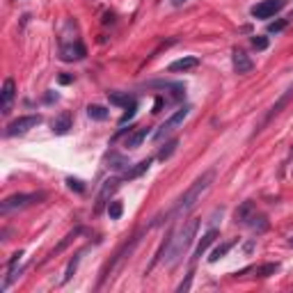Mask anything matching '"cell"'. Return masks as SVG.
<instances>
[{
	"mask_svg": "<svg viewBox=\"0 0 293 293\" xmlns=\"http://www.w3.org/2000/svg\"><path fill=\"white\" fill-rule=\"evenodd\" d=\"M277 268H279V263H266L259 268V275L261 277H270L273 273H277Z\"/></svg>",
	"mask_w": 293,
	"mask_h": 293,
	"instance_id": "obj_26",
	"label": "cell"
},
{
	"mask_svg": "<svg viewBox=\"0 0 293 293\" xmlns=\"http://www.w3.org/2000/svg\"><path fill=\"white\" fill-rule=\"evenodd\" d=\"M188 114H190V108H188V105H183L181 110H177V112H174L172 117L167 119V122H165V124H160V128L154 133V140H163L165 135H169V133H172L174 128H177V126H181V124L186 122V117H188Z\"/></svg>",
	"mask_w": 293,
	"mask_h": 293,
	"instance_id": "obj_5",
	"label": "cell"
},
{
	"mask_svg": "<svg viewBox=\"0 0 293 293\" xmlns=\"http://www.w3.org/2000/svg\"><path fill=\"white\" fill-rule=\"evenodd\" d=\"M213 179H215V172H213V169H209V172L201 174V177L197 179V181L192 183V186L188 188V190L183 192L181 197H179V201L167 211V213L163 215V218H156V220H154V227H156V224L169 222V220H181V218H186V215L197 206V201H199L201 197L206 195V190L211 188Z\"/></svg>",
	"mask_w": 293,
	"mask_h": 293,
	"instance_id": "obj_1",
	"label": "cell"
},
{
	"mask_svg": "<svg viewBox=\"0 0 293 293\" xmlns=\"http://www.w3.org/2000/svg\"><path fill=\"white\" fill-rule=\"evenodd\" d=\"M44 192H18V195H12L7 197V199H3V204H0V213H12V211H18V209H25V206L35 204V201L44 199Z\"/></svg>",
	"mask_w": 293,
	"mask_h": 293,
	"instance_id": "obj_3",
	"label": "cell"
},
{
	"mask_svg": "<svg viewBox=\"0 0 293 293\" xmlns=\"http://www.w3.org/2000/svg\"><path fill=\"white\" fill-rule=\"evenodd\" d=\"M288 245H291V247H293V238H291V241H288Z\"/></svg>",
	"mask_w": 293,
	"mask_h": 293,
	"instance_id": "obj_35",
	"label": "cell"
},
{
	"mask_svg": "<svg viewBox=\"0 0 293 293\" xmlns=\"http://www.w3.org/2000/svg\"><path fill=\"white\" fill-rule=\"evenodd\" d=\"M117 188H119V179H108V181L103 183V188H101V192H99V199H96V211L103 209V204L108 201V197L112 195Z\"/></svg>",
	"mask_w": 293,
	"mask_h": 293,
	"instance_id": "obj_10",
	"label": "cell"
},
{
	"mask_svg": "<svg viewBox=\"0 0 293 293\" xmlns=\"http://www.w3.org/2000/svg\"><path fill=\"white\" fill-rule=\"evenodd\" d=\"M108 99L112 105H122V108H128V105L135 103V96H131L128 92H110Z\"/></svg>",
	"mask_w": 293,
	"mask_h": 293,
	"instance_id": "obj_13",
	"label": "cell"
},
{
	"mask_svg": "<svg viewBox=\"0 0 293 293\" xmlns=\"http://www.w3.org/2000/svg\"><path fill=\"white\" fill-rule=\"evenodd\" d=\"M231 245H233V243H222V245H218L213 252H211L209 261H211V263H215V261H218V259H222V256L227 254L229 250H231Z\"/></svg>",
	"mask_w": 293,
	"mask_h": 293,
	"instance_id": "obj_21",
	"label": "cell"
},
{
	"mask_svg": "<svg viewBox=\"0 0 293 293\" xmlns=\"http://www.w3.org/2000/svg\"><path fill=\"white\" fill-rule=\"evenodd\" d=\"M69 128H71V114L69 112H62L57 119L53 122V133L55 135H67Z\"/></svg>",
	"mask_w": 293,
	"mask_h": 293,
	"instance_id": "obj_14",
	"label": "cell"
},
{
	"mask_svg": "<svg viewBox=\"0 0 293 293\" xmlns=\"http://www.w3.org/2000/svg\"><path fill=\"white\" fill-rule=\"evenodd\" d=\"M39 124H41V114H23V117L14 119V122L9 124L7 131H5V135H7V137L23 135V133H27L30 128L39 126Z\"/></svg>",
	"mask_w": 293,
	"mask_h": 293,
	"instance_id": "obj_4",
	"label": "cell"
},
{
	"mask_svg": "<svg viewBox=\"0 0 293 293\" xmlns=\"http://www.w3.org/2000/svg\"><path fill=\"white\" fill-rule=\"evenodd\" d=\"M284 27H286V21H284V18H282V21H275V23H270V25H268V32H282Z\"/></svg>",
	"mask_w": 293,
	"mask_h": 293,
	"instance_id": "obj_29",
	"label": "cell"
},
{
	"mask_svg": "<svg viewBox=\"0 0 293 293\" xmlns=\"http://www.w3.org/2000/svg\"><path fill=\"white\" fill-rule=\"evenodd\" d=\"M85 55H87V50H85V46H82L80 41L62 46V50H60V57H62L64 62H78V60H82Z\"/></svg>",
	"mask_w": 293,
	"mask_h": 293,
	"instance_id": "obj_9",
	"label": "cell"
},
{
	"mask_svg": "<svg viewBox=\"0 0 293 293\" xmlns=\"http://www.w3.org/2000/svg\"><path fill=\"white\" fill-rule=\"evenodd\" d=\"M254 213H256L254 201H243V204L236 209V222H243V224H245Z\"/></svg>",
	"mask_w": 293,
	"mask_h": 293,
	"instance_id": "obj_15",
	"label": "cell"
},
{
	"mask_svg": "<svg viewBox=\"0 0 293 293\" xmlns=\"http://www.w3.org/2000/svg\"><path fill=\"white\" fill-rule=\"evenodd\" d=\"M146 135H149V128H137L135 133H131V135L126 137V146L128 149H137V146L146 140Z\"/></svg>",
	"mask_w": 293,
	"mask_h": 293,
	"instance_id": "obj_16",
	"label": "cell"
},
{
	"mask_svg": "<svg viewBox=\"0 0 293 293\" xmlns=\"http://www.w3.org/2000/svg\"><path fill=\"white\" fill-rule=\"evenodd\" d=\"M67 183H69V188H71V190H78V192H82V190H85V186H82V181H78V179H67Z\"/></svg>",
	"mask_w": 293,
	"mask_h": 293,
	"instance_id": "obj_30",
	"label": "cell"
},
{
	"mask_svg": "<svg viewBox=\"0 0 293 293\" xmlns=\"http://www.w3.org/2000/svg\"><path fill=\"white\" fill-rule=\"evenodd\" d=\"M282 7H284V0H261V3H256L250 9V14L254 18H273Z\"/></svg>",
	"mask_w": 293,
	"mask_h": 293,
	"instance_id": "obj_6",
	"label": "cell"
},
{
	"mask_svg": "<svg viewBox=\"0 0 293 293\" xmlns=\"http://www.w3.org/2000/svg\"><path fill=\"white\" fill-rule=\"evenodd\" d=\"M177 146H179V140H172V142H169V144H165L163 146V149H160V154H158V158H169V156H172L174 154V151H177Z\"/></svg>",
	"mask_w": 293,
	"mask_h": 293,
	"instance_id": "obj_24",
	"label": "cell"
},
{
	"mask_svg": "<svg viewBox=\"0 0 293 293\" xmlns=\"http://www.w3.org/2000/svg\"><path fill=\"white\" fill-rule=\"evenodd\" d=\"M163 105H165V99H163V96H156V101H154V110H151V112L158 114L160 110H163Z\"/></svg>",
	"mask_w": 293,
	"mask_h": 293,
	"instance_id": "obj_32",
	"label": "cell"
},
{
	"mask_svg": "<svg viewBox=\"0 0 293 293\" xmlns=\"http://www.w3.org/2000/svg\"><path fill=\"white\" fill-rule=\"evenodd\" d=\"M149 167H151V158H146V160H142V163H137L133 169H126V172H124V179H135V177H140L142 172H146Z\"/></svg>",
	"mask_w": 293,
	"mask_h": 293,
	"instance_id": "obj_19",
	"label": "cell"
},
{
	"mask_svg": "<svg viewBox=\"0 0 293 293\" xmlns=\"http://www.w3.org/2000/svg\"><path fill=\"white\" fill-rule=\"evenodd\" d=\"M186 3H188V0H169V5H172V7H183Z\"/></svg>",
	"mask_w": 293,
	"mask_h": 293,
	"instance_id": "obj_33",
	"label": "cell"
},
{
	"mask_svg": "<svg viewBox=\"0 0 293 293\" xmlns=\"http://www.w3.org/2000/svg\"><path fill=\"white\" fill-rule=\"evenodd\" d=\"M108 163H110V167H112V169H128L126 158H122L119 154H110L108 156Z\"/></svg>",
	"mask_w": 293,
	"mask_h": 293,
	"instance_id": "obj_22",
	"label": "cell"
},
{
	"mask_svg": "<svg viewBox=\"0 0 293 293\" xmlns=\"http://www.w3.org/2000/svg\"><path fill=\"white\" fill-rule=\"evenodd\" d=\"M231 64H233V71L241 73V76H245V73H250L252 69H254V62L250 60V55L238 48L233 50V55H231Z\"/></svg>",
	"mask_w": 293,
	"mask_h": 293,
	"instance_id": "obj_8",
	"label": "cell"
},
{
	"mask_svg": "<svg viewBox=\"0 0 293 293\" xmlns=\"http://www.w3.org/2000/svg\"><path fill=\"white\" fill-rule=\"evenodd\" d=\"M247 227H250L252 229V231H256V233H261V231H266V229H268V222H266V218H263V215H252V218L250 220H247Z\"/></svg>",
	"mask_w": 293,
	"mask_h": 293,
	"instance_id": "obj_18",
	"label": "cell"
},
{
	"mask_svg": "<svg viewBox=\"0 0 293 293\" xmlns=\"http://www.w3.org/2000/svg\"><path fill=\"white\" fill-rule=\"evenodd\" d=\"M291 96H293V87H291V90H286V94H284V96H282V99H279V101H277V103H275V105H273V108H270V112H268V114H266L263 124H266V122H270V119H273V117H275V114H279V110H282V108H284V105H286V103H288V99H291Z\"/></svg>",
	"mask_w": 293,
	"mask_h": 293,
	"instance_id": "obj_17",
	"label": "cell"
},
{
	"mask_svg": "<svg viewBox=\"0 0 293 293\" xmlns=\"http://www.w3.org/2000/svg\"><path fill=\"white\" fill-rule=\"evenodd\" d=\"M190 282H192V270L186 275V282H181V284H179V288H177V291H179V293L188 291V288H190Z\"/></svg>",
	"mask_w": 293,
	"mask_h": 293,
	"instance_id": "obj_31",
	"label": "cell"
},
{
	"mask_svg": "<svg viewBox=\"0 0 293 293\" xmlns=\"http://www.w3.org/2000/svg\"><path fill=\"white\" fill-rule=\"evenodd\" d=\"M78 261H80V254H76L71 261H69V266H67V273H64V282H69V279L73 277V273H76V268H78Z\"/></svg>",
	"mask_w": 293,
	"mask_h": 293,
	"instance_id": "obj_25",
	"label": "cell"
},
{
	"mask_svg": "<svg viewBox=\"0 0 293 293\" xmlns=\"http://www.w3.org/2000/svg\"><path fill=\"white\" fill-rule=\"evenodd\" d=\"M73 78L71 76H60V82H62V85H69V82H71Z\"/></svg>",
	"mask_w": 293,
	"mask_h": 293,
	"instance_id": "obj_34",
	"label": "cell"
},
{
	"mask_svg": "<svg viewBox=\"0 0 293 293\" xmlns=\"http://www.w3.org/2000/svg\"><path fill=\"white\" fill-rule=\"evenodd\" d=\"M218 238V229H209V231L201 236V241H199V245H197V250H195V254H192V259H199L201 254H204L206 250H209V245Z\"/></svg>",
	"mask_w": 293,
	"mask_h": 293,
	"instance_id": "obj_12",
	"label": "cell"
},
{
	"mask_svg": "<svg viewBox=\"0 0 293 293\" xmlns=\"http://www.w3.org/2000/svg\"><path fill=\"white\" fill-rule=\"evenodd\" d=\"M14 96H16V85H14L12 78H7V80L3 82V92H0V110H3V114H9Z\"/></svg>",
	"mask_w": 293,
	"mask_h": 293,
	"instance_id": "obj_7",
	"label": "cell"
},
{
	"mask_svg": "<svg viewBox=\"0 0 293 293\" xmlns=\"http://www.w3.org/2000/svg\"><path fill=\"white\" fill-rule=\"evenodd\" d=\"M135 103H133V105H128V108H126V112H124L122 114V119H119V126H124V124H126V122H131V119L133 117H135Z\"/></svg>",
	"mask_w": 293,
	"mask_h": 293,
	"instance_id": "obj_27",
	"label": "cell"
},
{
	"mask_svg": "<svg viewBox=\"0 0 293 293\" xmlns=\"http://www.w3.org/2000/svg\"><path fill=\"white\" fill-rule=\"evenodd\" d=\"M87 114H90V119H96V122L108 119V110H105L103 105H90V108H87Z\"/></svg>",
	"mask_w": 293,
	"mask_h": 293,
	"instance_id": "obj_20",
	"label": "cell"
},
{
	"mask_svg": "<svg viewBox=\"0 0 293 293\" xmlns=\"http://www.w3.org/2000/svg\"><path fill=\"white\" fill-rule=\"evenodd\" d=\"M197 229H199V220L190 218L167 238V243H165V266L172 268V266H177L179 261L183 259V254H186L188 247H190L192 241H195Z\"/></svg>",
	"mask_w": 293,
	"mask_h": 293,
	"instance_id": "obj_2",
	"label": "cell"
},
{
	"mask_svg": "<svg viewBox=\"0 0 293 293\" xmlns=\"http://www.w3.org/2000/svg\"><path fill=\"white\" fill-rule=\"evenodd\" d=\"M122 213H124V206H122V201H110L108 204V215H110V220H119L122 218Z\"/></svg>",
	"mask_w": 293,
	"mask_h": 293,
	"instance_id": "obj_23",
	"label": "cell"
},
{
	"mask_svg": "<svg viewBox=\"0 0 293 293\" xmlns=\"http://www.w3.org/2000/svg\"><path fill=\"white\" fill-rule=\"evenodd\" d=\"M199 67V57H192V55H186V57L177 60V62L169 64V71L177 73V71H190V69Z\"/></svg>",
	"mask_w": 293,
	"mask_h": 293,
	"instance_id": "obj_11",
	"label": "cell"
},
{
	"mask_svg": "<svg viewBox=\"0 0 293 293\" xmlns=\"http://www.w3.org/2000/svg\"><path fill=\"white\" fill-rule=\"evenodd\" d=\"M252 46H254L256 50H266L268 48V39H266V37H252Z\"/></svg>",
	"mask_w": 293,
	"mask_h": 293,
	"instance_id": "obj_28",
	"label": "cell"
}]
</instances>
